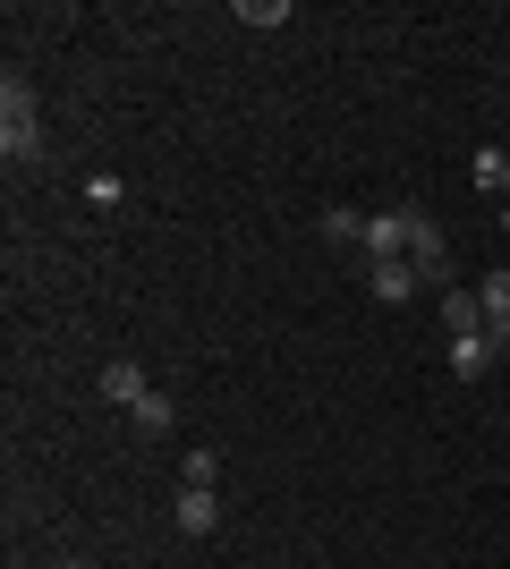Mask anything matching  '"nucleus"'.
<instances>
[{
  "mask_svg": "<svg viewBox=\"0 0 510 569\" xmlns=\"http://www.w3.org/2000/svg\"><path fill=\"white\" fill-rule=\"evenodd\" d=\"M0 144H9V162H34L43 153V119H34V86H0Z\"/></svg>",
  "mask_w": 510,
  "mask_h": 569,
  "instance_id": "nucleus-1",
  "label": "nucleus"
},
{
  "mask_svg": "<svg viewBox=\"0 0 510 569\" xmlns=\"http://www.w3.org/2000/svg\"><path fill=\"white\" fill-rule=\"evenodd\" d=\"M417 230H426V213H409V204H391V213H366V256H409Z\"/></svg>",
  "mask_w": 510,
  "mask_h": 569,
  "instance_id": "nucleus-2",
  "label": "nucleus"
},
{
  "mask_svg": "<svg viewBox=\"0 0 510 569\" xmlns=\"http://www.w3.org/2000/svg\"><path fill=\"white\" fill-rule=\"evenodd\" d=\"M170 519H179V536L204 545V536L221 527V493H213V485H179V510H170Z\"/></svg>",
  "mask_w": 510,
  "mask_h": 569,
  "instance_id": "nucleus-3",
  "label": "nucleus"
},
{
  "mask_svg": "<svg viewBox=\"0 0 510 569\" xmlns=\"http://www.w3.org/2000/svg\"><path fill=\"white\" fill-rule=\"evenodd\" d=\"M417 281H426V272H417L409 256H383V263H374V272H366V289H374L383 307H409V298H417Z\"/></svg>",
  "mask_w": 510,
  "mask_h": 569,
  "instance_id": "nucleus-4",
  "label": "nucleus"
},
{
  "mask_svg": "<svg viewBox=\"0 0 510 569\" xmlns=\"http://www.w3.org/2000/svg\"><path fill=\"white\" fill-rule=\"evenodd\" d=\"M442 323H451V340H477L486 332V298L477 289H442Z\"/></svg>",
  "mask_w": 510,
  "mask_h": 569,
  "instance_id": "nucleus-5",
  "label": "nucleus"
},
{
  "mask_svg": "<svg viewBox=\"0 0 510 569\" xmlns=\"http://www.w3.org/2000/svg\"><path fill=\"white\" fill-rule=\"evenodd\" d=\"M486 366H493V332H477V340H451V375H460V382H477Z\"/></svg>",
  "mask_w": 510,
  "mask_h": 569,
  "instance_id": "nucleus-6",
  "label": "nucleus"
},
{
  "mask_svg": "<svg viewBox=\"0 0 510 569\" xmlns=\"http://www.w3.org/2000/svg\"><path fill=\"white\" fill-rule=\"evenodd\" d=\"M102 400H120V408H137V400H146V375H137V366H128V357H120V366H102Z\"/></svg>",
  "mask_w": 510,
  "mask_h": 569,
  "instance_id": "nucleus-7",
  "label": "nucleus"
},
{
  "mask_svg": "<svg viewBox=\"0 0 510 569\" xmlns=\"http://www.w3.org/2000/svg\"><path fill=\"white\" fill-rule=\"evenodd\" d=\"M128 417H137V433H170V426H179V408H170L162 391H146V400L128 408Z\"/></svg>",
  "mask_w": 510,
  "mask_h": 569,
  "instance_id": "nucleus-8",
  "label": "nucleus"
},
{
  "mask_svg": "<svg viewBox=\"0 0 510 569\" xmlns=\"http://www.w3.org/2000/svg\"><path fill=\"white\" fill-rule=\"evenodd\" d=\"M323 238H332V247H366V221H358V213H340V204H332V213H323Z\"/></svg>",
  "mask_w": 510,
  "mask_h": 569,
  "instance_id": "nucleus-9",
  "label": "nucleus"
},
{
  "mask_svg": "<svg viewBox=\"0 0 510 569\" xmlns=\"http://www.w3.org/2000/svg\"><path fill=\"white\" fill-rule=\"evenodd\" d=\"M179 476H188V485H213V476H221V451H204V442H196V451H188V468H179Z\"/></svg>",
  "mask_w": 510,
  "mask_h": 569,
  "instance_id": "nucleus-10",
  "label": "nucleus"
},
{
  "mask_svg": "<svg viewBox=\"0 0 510 569\" xmlns=\"http://www.w3.org/2000/svg\"><path fill=\"white\" fill-rule=\"evenodd\" d=\"M477 298H486V323H502V315H510V272H493V281L477 289Z\"/></svg>",
  "mask_w": 510,
  "mask_h": 569,
  "instance_id": "nucleus-11",
  "label": "nucleus"
},
{
  "mask_svg": "<svg viewBox=\"0 0 510 569\" xmlns=\"http://www.w3.org/2000/svg\"><path fill=\"white\" fill-rule=\"evenodd\" d=\"M486 332H493V349H502V357H510V315H502V323H486Z\"/></svg>",
  "mask_w": 510,
  "mask_h": 569,
  "instance_id": "nucleus-12",
  "label": "nucleus"
},
{
  "mask_svg": "<svg viewBox=\"0 0 510 569\" xmlns=\"http://www.w3.org/2000/svg\"><path fill=\"white\" fill-rule=\"evenodd\" d=\"M502 230H510V204H502Z\"/></svg>",
  "mask_w": 510,
  "mask_h": 569,
  "instance_id": "nucleus-13",
  "label": "nucleus"
},
{
  "mask_svg": "<svg viewBox=\"0 0 510 569\" xmlns=\"http://www.w3.org/2000/svg\"><path fill=\"white\" fill-rule=\"evenodd\" d=\"M69 569H86V561H69Z\"/></svg>",
  "mask_w": 510,
  "mask_h": 569,
  "instance_id": "nucleus-14",
  "label": "nucleus"
}]
</instances>
